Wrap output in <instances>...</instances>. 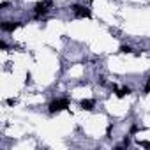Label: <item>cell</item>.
I'll list each match as a JSON object with an SVG mask.
<instances>
[{"instance_id": "obj_1", "label": "cell", "mask_w": 150, "mask_h": 150, "mask_svg": "<svg viewBox=\"0 0 150 150\" xmlns=\"http://www.w3.org/2000/svg\"><path fill=\"white\" fill-rule=\"evenodd\" d=\"M50 113H57V111H62V110H67L69 108V99H55L50 103Z\"/></svg>"}, {"instance_id": "obj_2", "label": "cell", "mask_w": 150, "mask_h": 150, "mask_svg": "<svg viewBox=\"0 0 150 150\" xmlns=\"http://www.w3.org/2000/svg\"><path fill=\"white\" fill-rule=\"evenodd\" d=\"M71 9H72V13H74V16H76V18H90L92 16L90 9L85 7V6H81V4H72Z\"/></svg>"}, {"instance_id": "obj_3", "label": "cell", "mask_w": 150, "mask_h": 150, "mask_svg": "<svg viewBox=\"0 0 150 150\" xmlns=\"http://www.w3.org/2000/svg\"><path fill=\"white\" fill-rule=\"evenodd\" d=\"M50 7H51V0H44V2L35 4L34 13H35V16H37V18H41V16H44V14L50 11Z\"/></svg>"}, {"instance_id": "obj_4", "label": "cell", "mask_w": 150, "mask_h": 150, "mask_svg": "<svg viewBox=\"0 0 150 150\" xmlns=\"http://www.w3.org/2000/svg\"><path fill=\"white\" fill-rule=\"evenodd\" d=\"M0 27H2L4 32H14L18 27H21V21H4Z\"/></svg>"}, {"instance_id": "obj_5", "label": "cell", "mask_w": 150, "mask_h": 150, "mask_svg": "<svg viewBox=\"0 0 150 150\" xmlns=\"http://www.w3.org/2000/svg\"><path fill=\"white\" fill-rule=\"evenodd\" d=\"M94 106H96V101H94V99H83V101H81V108L87 110V111L94 110Z\"/></svg>"}, {"instance_id": "obj_6", "label": "cell", "mask_w": 150, "mask_h": 150, "mask_svg": "<svg viewBox=\"0 0 150 150\" xmlns=\"http://www.w3.org/2000/svg\"><path fill=\"white\" fill-rule=\"evenodd\" d=\"M131 92H132V90H131L129 87H124V88H120V90H118V88L115 90V94H117V97H120V99H122V97H125V96H129Z\"/></svg>"}, {"instance_id": "obj_7", "label": "cell", "mask_w": 150, "mask_h": 150, "mask_svg": "<svg viewBox=\"0 0 150 150\" xmlns=\"http://www.w3.org/2000/svg\"><path fill=\"white\" fill-rule=\"evenodd\" d=\"M120 53H132V48L131 46H120Z\"/></svg>"}, {"instance_id": "obj_8", "label": "cell", "mask_w": 150, "mask_h": 150, "mask_svg": "<svg viewBox=\"0 0 150 150\" xmlns=\"http://www.w3.org/2000/svg\"><path fill=\"white\" fill-rule=\"evenodd\" d=\"M111 131H113V125H108V129H106V136L108 138H111Z\"/></svg>"}, {"instance_id": "obj_9", "label": "cell", "mask_w": 150, "mask_h": 150, "mask_svg": "<svg viewBox=\"0 0 150 150\" xmlns=\"http://www.w3.org/2000/svg\"><path fill=\"white\" fill-rule=\"evenodd\" d=\"M143 92H145V94H148V92H150V81H148V83L145 85V88H143Z\"/></svg>"}, {"instance_id": "obj_10", "label": "cell", "mask_w": 150, "mask_h": 150, "mask_svg": "<svg viewBox=\"0 0 150 150\" xmlns=\"http://www.w3.org/2000/svg\"><path fill=\"white\" fill-rule=\"evenodd\" d=\"M124 145H125V146H129V145H131V139H129V136H125V139H124Z\"/></svg>"}, {"instance_id": "obj_11", "label": "cell", "mask_w": 150, "mask_h": 150, "mask_svg": "<svg viewBox=\"0 0 150 150\" xmlns=\"http://www.w3.org/2000/svg\"><path fill=\"white\" fill-rule=\"evenodd\" d=\"M138 129H139V127H138V125H132V127H131V134H134V132H136V131H138Z\"/></svg>"}, {"instance_id": "obj_12", "label": "cell", "mask_w": 150, "mask_h": 150, "mask_svg": "<svg viewBox=\"0 0 150 150\" xmlns=\"http://www.w3.org/2000/svg\"><path fill=\"white\" fill-rule=\"evenodd\" d=\"M139 145H143V146H146V148H150V141H141Z\"/></svg>"}, {"instance_id": "obj_13", "label": "cell", "mask_w": 150, "mask_h": 150, "mask_svg": "<svg viewBox=\"0 0 150 150\" xmlns=\"http://www.w3.org/2000/svg\"><path fill=\"white\" fill-rule=\"evenodd\" d=\"M99 83H101V85H106V80H104V78L101 76V78H99Z\"/></svg>"}]
</instances>
